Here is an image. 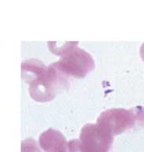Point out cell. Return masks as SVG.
Wrapping results in <instances>:
<instances>
[{"mask_svg":"<svg viewBox=\"0 0 144 152\" xmlns=\"http://www.w3.org/2000/svg\"><path fill=\"white\" fill-rule=\"evenodd\" d=\"M113 136L97 124H87L82 128L80 140L69 143L70 152H108Z\"/></svg>","mask_w":144,"mask_h":152,"instance_id":"obj_1","label":"cell"},{"mask_svg":"<svg viewBox=\"0 0 144 152\" xmlns=\"http://www.w3.org/2000/svg\"><path fill=\"white\" fill-rule=\"evenodd\" d=\"M56 68L50 65L43 75L37 77L29 84L30 96L35 101L46 102L51 101L65 81Z\"/></svg>","mask_w":144,"mask_h":152,"instance_id":"obj_2","label":"cell"},{"mask_svg":"<svg viewBox=\"0 0 144 152\" xmlns=\"http://www.w3.org/2000/svg\"><path fill=\"white\" fill-rule=\"evenodd\" d=\"M52 66L61 73L76 78H83L95 69V61L90 54L83 49L75 48L61 56Z\"/></svg>","mask_w":144,"mask_h":152,"instance_id":"obj_3","label":"cell"},{"mask_svg":"<svg viewBox=\"0 0 144 152\" xmlns=\"http://www.w3.org/2000/svg\"><path fill=\"white\" fill-rule=\"evenodd\" d=\"M138 117L135 110L110 109L99 115L97 125L112 136H116L132 127Z\"/></svg>","mask_w":144,"mask_h":152,"instance_id":"obj_4","label":"cell"},{"mask_svg":"<svg viewBox=\"0 0 144 152\" xmlns=\"http://www.w3.org/2000/svg\"><path fill=\"white\" fill-rule=\"evenodd\" d=\"M39 144L46 152H67V143L62 134L49 129L39 136Z\"/></svg>","mask_w":144,"mask_h":152,"instance_id":"obj_5","label":"cell"},{"mask_svg":"<svg viewBox=\"0 0 144 152\" xmlns=\"http://www.w3.org/2000/svg\"><path fill=\"white\" fill-rule=\"evenodd\" d=\"M47 69L48 67L39 60L28 59L21 64V77L26 83L30 84L37 77L43 75Z\"/></svg>","mask_w":144,"mask_h":152,"instance_id":"obj_6","label":"cell"},{"mask_svg":"<svg viewBox=\"0 0 144 152\" xmlns=\"http://www.w3.org/2000/svg\"><path fill=\"white\" fill-rule=\"evenodd\" d=\"M48 48L51 50L52 53L63 56L73 48H77L78 42H65L61 46L57 45L56 42H48Z\"/></svg>","mask_w":144,"mask_h":152,"instance_id":"obj_7","label":"cell"},{"mask_svg":"<svg viewBox=\"0 0 144 152\" xmlns=\"http://www.w3.org/2000/svg\"><path fill=\"white\" fill-rule=\"evenodd\" d=\"M21 152H40L33 139H26L21 143Z\"/></svg>","mask_w":144,"mask_h":152,"instance_id":"obj_8","label":"cell"},{"mask_svg":"<svg viewBox=\"0 0 144 152\" xmlns=\"http://www.w3.org/2000/svg\"><path fill=\"white\" fill-rule=\"evenodd\" d=\"M140 56L142 58V59L144 61V43L140 48Z\"/></svg>","mask_w":144,"mask_h":152,"instance_id":"obj_9","label":"cell"}]
</instances>
